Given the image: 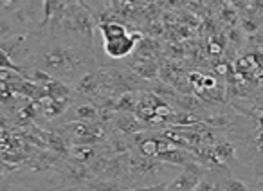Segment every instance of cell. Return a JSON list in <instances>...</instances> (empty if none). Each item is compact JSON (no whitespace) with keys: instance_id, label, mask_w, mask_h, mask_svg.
Returning a JSON list of instances; mask_svg holds the SVG:
<instances>
[{"instance_id":"5b68a950","label":"cell","mask_w":263,"mask_h":191,"mask_svg":"<svg viewBox=\"0 0 263 191\" xmlns=\"http://www.w3.org/2000/svg\"><path fill=\"white\" fill-rule=\"evenodd\" d=\"M33 0H0V16L11 18L15 13H18L20 9H24Z\"/></svg>"},{"instance_id":"3957f363","label":"cell","mask_w":263,"mask_h":191,"mask_svg":"<svg viewBox=\"0 0 263 191\" xmlns=\"http://www.w3.org/2000/svg\"><path fill=\"white\" fill-rule=\"evenodd\" d=\"M208 169L197 164H186V168L172 180L166 184L164 191H193L195 186L200 182V179L205 175Z\"/></svg>"},{"instance_id":"6da1fadb","label":"cell","mask_w":263,"mask_h":191,"mask_svg":"<svg viewBox=\"0 0 263 191\" xmlns=\"http://www.w3.org/2000/svg\"><path fill=\"white\" fill-rule=\"evenodd\" d=\"M98 67L99 60L96 49L44 34L24 69L29 72V78L36 72L52 80L72 83L88 72L98 70Z\"/></svg>"},{"instance_id":"ba28073f","label":"cell","mask_w":263,"mask_h":191,"mask_svg":"<svg viewBox=\"0 0 263 191\" xmlns=\"http://www.w3.org/2000/svg\"><path fill=\"white\" fill-rule=\"evenodd\" d=\"M166 184H157V186H150V187H136V189H126V191H164Z\"/></svg>"},{"instance_id":"7a4b0ae2","label":"cell","mask_w":263,"mask_h":191,"mask_svg":"<svg viewBox=\"0 0 263 191\" xmlns=\"http://www.w3.org/2000/svg\"><path fill=\"white\" fill-rule=\"evenodd\" d=\"M98 29L103 34V51L110 58L114 60L124 58V56L130 54L134 51V47H136L137 36L128 33L123 24H116V22L98 24Z\"/></svg>"},{"instance_id":"8992f818","label":"cell","mask_w":263,"mask_h":191,"mask_svg":"<svg viewBox=\"0 0 263 191\" xmlns=\"http://www.w3.org/2000/svg\"><path fill=\"white\" fill-rule=\"evenodd\" d=\"M15 33H24V31L18 29L15 22L8 16H0V38H6L9 34H15Z\"/></svg>"},{"instance_id":"52a82bcc","label":"cell","mask_w":263,"mask_h":191,"mask_svg":"<svg viewBox=\"0 0 263 191\" xmlns=\"http://www.w3.org/2000/svg\"><path fill=\"white\" fill-rule=\"evenodd\" d=\"M8 81H26L22 76L11 72V70H0V85L8 83Z\"/></svg>"},{"instance_id":"277c9868","label":"cell","mask_w":263,"mask_h":191,"mask_svg":"<svg viewBox=\"0 0 263 191\" xmlns=\"http://www.w3.org/2000/svg\"><path fill=\"white\" fill-rule=\"evenodd\" d=\"M216 182H218L220 191H258L259 184L251 186L247 180L240 179V177L233 175L231 171L223 169V171H215Z\"/></svg>"}]
</instances>
